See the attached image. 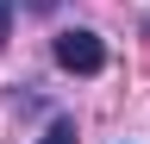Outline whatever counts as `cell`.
<instances>
[{
	"instance_id": "1",
	"label": "cell",
	"mask_w": 150,
	"mask_h": 144,
	"mask_svg": "<svg viewBox=\"0 0 150 144\" xmlns=\"http://www.w3.org/2000/svg\"><path fill=\"white\" fill-rule=\"evenodd\" d=\"M56 63H63L69 75H100L106 69V44L94 38V31L69 25V31H56Z\"/></svg>"
},
{
	"instance_id": "2",
	"label": "cell",
	"mask_w": 150,
	"mask_h": 144,
	"mask_svg": "<svg viewBox=\"0 0 150 144\" xmlns=\"http://www.w3.org/2000/svg\"><path fill=\"white\" fill-rule=\"evenodd\" d=\"M38 144H75V125H69V119H56V125H50Z\"/></svg>"
},
{
	"instance_id": "3",
	"label": "cell",
	"mask_w": 150,
	"mask_h": 144,
	"mask_svg": "<svg viewBox=\"0 0 150 144\" xmlns=\"http://www.w3.org/2000/svg\"><path fill=\"white\" fill-rule=\"evenodd\" d=\"M13 13H19V0H0V44H6V31H13Z\"/></svg>"
}]
</instances>
